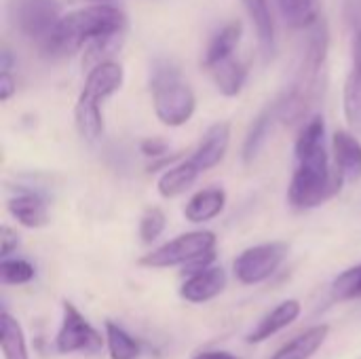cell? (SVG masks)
<instances>
[{"label":"cell","mask_w":361,"mask_h":359,"mask_svg":"<svg viewBox=\"0 0 361 359\" xmlns=\"http://www.w3.org/2000/svg\"><path fill=\"white\" fill-rule=\"evenodd\" d=\"M296 167L288 188V201L294 209H313L338 190L336 176L330 171L326 123L322 116H311L296 140Z\"/></svg>","instance_id":"1"},{"label":"cell","mask_w":361,"mask_h":359,"mask_svg":"<svg viewBox=\"0 0 361 359\" xmlns=\"http://www.w3.org/2000/svg\"><path fill=\"white\" fill-rule=\"evenodd\" d=\"M125 28L127 17L118 6L110 2L85 4L68 15H61L40 53L47 57H68L82 47L87 49L89 44L123 36Z\"/></svg>","instance_id":"2"},{"label":"cell","mask_w":361,"mask_h":359,"mask_svg":"<svg viewBox=\"0 0 361 359\" xmlns=\"http://www.w3.org/2000/svg\"><path fill=\"white\" fill-rule=\"evenodd\" d=\"M328 44H330L328 25L319 19L313 25V32L309 36L307 49H305V55L298 66L292 87L277 102L279 118L283 123L292 125V123L307 118L311 108L317 104L319 93H322V78H324V68H326V57H328Z\"/></svg>","instance_id":"3"},{"label":"cell","mask_w":361,"mask_h":359,"mask_svg":"<svg viewBox=\"0 0 361 359\" xmlns=\"http://www.w3.org/2000/svg\"><path fill=\"white\" fill-rule=\"evenodd\" d=\"M125 80V72L121 63L116 61H102L93 66L87 74L85 87L78 95L76 108H74V121L78 133L95 142L104 133V116H102V102H106L110 95H114Z\"/></svg>","instance_id":"4"},{"label":"cell","mask_w":361,"mask_h":359,"mask_svg":"<svg viewBox=\"0 0 361 359\" xmlns=\"http://www.w3.org/2000/svg\"><path fill=\"white\" fill-rule=\"evenodd\" d=\"M150 91H152V104L154 112L161 123L169 127H180L190 121L197 108V97L188 83L182 80L180 70L167 61L161 59L152 68L150 78Z\"/></svg>","instance_id":"5"},{"label":"cell","mask_w":361,"mask_h":359,"mask_svg":"<svg viewBox=\"0 0 361 359\" xmlns=\"http://www.w3.org/2000/svg\"><path fill=\"white\" fill-rule=\"evenodd\" d=\"M216 256V235L212 231H192L171 239L169 243L152 250L140 258L142 267L150 269H169V267H197L205 269Z\"/></svg>","instance_id":"6"},{"label":"cell","mask_w":361,"mask_h":359,"mask_svg":"<svg viewBox=\"0 0 361 359\" xmlns=\"http://www.w3.org/2000/svg\"><path fill=\"white\" fill-rule=\"evenodd\" d=\"M6 13L15 32L38 49L44 47L61 19L59 6L53 0H11Z\"/></svg>","instance_id":"7"},{"label":"cell","mask_w":361,"mask_h":359,"mask_svg":"<svg viewBox=\"0 0 361 359\" xmlns=\"http://www.w3.org/2000/svg\"><path fill=\"white\" fill-rule=\"evenodd\" d=\"M61 309H63V315H61V328L55 339V349L63 355L97 353L104 345L102 334L85 320V315L72 303L66 300Z\"/></svg>","instance_id":"8"},{"label":"cell","mask_w":361,"mask_h":359,"mask_svg":"<svg viewBox=\"0 0 361 359\" xmlns=\"http://www.w3.org/2000/svg\"><path fill=\"white\" fill-rule=\"evenodd\" d=\"M288 243L283 241H271V243H260L254 248H247L241 252L235 260V275L241 284L254 286L264 279H269L279 264L288 256Z\"/></svg>","instance_id":"9"},{"label":"cell","mask_w":361,"mask_h":359,"mask_svg":"<svg viewBox=\"0 0 361 359\" xmlns=\"http://www.w3.org/2000/svg\"><path fill=\"white\" fill-rule=\"evenodd\" d=\"M334 163H336V184H355L361 180V144L349 131H336L332 138Z\"/></svg>","instance_id":"10"},{"label":"cell","mask_w":361,"mask_h":359,"mask_svg":"<svg viewBox=\"0 0 361 359\" xmlns=\"http://www.w3.org/2000/svg\"><path fill=\"white\" fill-rule=\"evenodd\" d=\"M226 288V273L220 267H205L201 271H195L180 288V294L184 300L201 305L212 298H216Z\"/></svg>","instance_id":"11"},{"label":"cell","mask_w":361,"mask_h":359,"mask_svg":"<svg viewBox=\"0 0 361 359\" xmlns=\"http://www.w3.org/2000/svg\"><path fill=\"white\" fill-rule=\"evenodd\" d=\"M228 144H231V125L228 123H216L207 129V133L203 135L201 144L197 146V150L192 152L190 161L203 171L216 167L226 150H228Z\"/></svg>","instance_id":"12"},{"label":"cell","mask_w":361,"mask_h":359,"mask_svg":"<svg viewBox=\"0 0 361 359\" xmlns=\"http://www.w3.org/2000/svg\"><path fill=\"white\" fill-rule=\"evenodd\" d=\"M8 212L11 216L27 229H40L49 222V209L47 201L38 193L21 190L8 199Z\"/></svg>","instance_id":"13"},{"label":"cell","mask_w":361,"mask_h":359,"mask_svg":"<svg viewBox=\"0 0 361 359\" xmlns=\"http://www.w3.org/2000/svg\"><path fill=\"white\" fill-rule=\"evenodd\" d=\"M300 315V303L298 300H286L281 305H277L271 313H267L262 317V322L252 330V334L247 336V343L252 345H260L264 341H269L271 336H275L277 332H281L283 328L292 326Z\"/></svg>","instance_id":"14"},{"label":"cell","mask_w":361,"mask_h":359,"mask_svg":"<svg viewBox=\"0 0 361 359\" xmlns=\"http://www.w3.org/2000/svg\"><path fill=\"white\" fill-rule=\"evenodd\" d=\"M205 70L209 72L214 85L218 87L220 93L224 95H237L243 85H245V78H247V68L245 63H241L239 59H235L233 55L231 57H224L216 63H209L205 66Z\"/></svg>","instance_id":"15"},{"label":"cell","mask_w":361,"mask_h":359,"mask_svg":"<svg viewBox=\"0 0 361 359\" xmlns=\"http://www.w3.org/2000/svg\"><path fill=\"white\" fill-rule=\"evenodd\" d=\"M224 205H226V195L222 188H205L190 197V201L186 203L184 216L188 222L201 224L220 216Z\"/></svg>","instance_id":"16"},{"label":"cell","mask_w":361,"mask_h":359,"mask_svg":"<svg viewBox=\"0 0 361 359\" xmlns=\"http://www.w3.org/2000/svg\"><path fill=\"white\" fill-rule=\"evenodd\" d=\"M345 114L351 125L361 127V32L353 40V61L345 85Z\"/></svg>","instance_id":"17"},{"label":"cell","mask_w":361,"mask_h":359,"mask_svg":"<svg viewBox=\"0 0 361 359\" xmlns=\"http://www.w3.org/2000/svg\"><path fill=\"white\" fill-rule=\"evenodd\" d=\"M328 334H330V326H326V324L315 326V328L302 332L300 336H296L294 341H290L271 359H311L322 349Z\"/></svg>","instance_id":"18"},{"label":"cell","mask_w":361,"mask_h":359,"mask_svg":"<svg viewBox=\"0 0 361 359\" xmlns=\"http://www.w3.org/2000/svg\"><path fill=\"white\" fill-rule=\"evenodd\" d=\"M201 176V169L190 161V159H186V161H182V163H178V165H173V167H169L161 178H159V193H161V197H165V199H173V197H178V195H182L184 190H188L192 184H195V180Z\"/></svg>","instance_id":"19"},{"label":"cell","mask_w":361,"mask_h":359,"mask_svg":"<svg viewBox=\"0 0 361 359\" xmlns=\"http://www.w3.org/2000/svg\"><path fill=\"white\" fill-rule=\"evenodd\" d=\"M260 40V47L264 51V55H273L275 51V21H273V13H271V4L269 0H241Z\"/></svg>","instance_id":"20"},{"label":"cell","mask_w":361,"mask_h":359,"mask_svg":"<svg viewBox=\"0 0 361 359\" xmlns=\"http://www.w3.org/2000/svg\"><path fill=\"white\" fill-rule=\"evenodd\" d=\"M241 32H243L241 21H228L220 32H216L205 55H203V68L209 63H216L224 57H231L241 40Z\"/></svg>","instance_id":"21"},{"label":"cell","mask_w":361,"mask_h":359,"mask_svg":"<svg viewBox=\"0 0 361 359\" xmlns=\"http://www.w3.org/2000/svg\"><path fill=\"white\" fill-rule=\"evenodd\" d=\"M275 116H279L277 102L273 106H267L256 116V121L252 123V127H250V131L245 135V142H243V161L245 163H252L258 157L260 148L264 146V142H267V138L271 133V125H273V118Z\"/></svg>","instance_id":"22"},{"label":"cell","mask_w":361,"mask_h":359,"mask_svg":"<svg viewBox=\"0 0 361 359\" xmlns=\"http://www.w3.org/2000/svg\"><path fill=\"white\" fill-rule=\"evenodd\" d=\"M279 11L292 28H313L322 19L319 0H277Z\"/></svg>","instance_id":"23"},{"label":"cell","mask_w":361,"mask_h":359,"mask_svg":"<svg viewBox=\"0 0 361 359\" xmlns=\"http://www.w3.org/2000/svg\"><path fill=\"white\" fill-rule=\"evenodd\" d=\"M106 343L110 359H137L140 358V343L125 332L118 324L106 322Z\"/></svg>","instance_id":"24"},{"label":"cell","mask_w":361,"mask_h":359,"mask_svg":"<svg viewBox=\"0 0 361 359\" xmlns=\"http://www.w3.org/2000/svg\"><path fill=\"white\" fill-rule=\"evenodd\" d=\"M4 359H30L25 349V339L17 320H13L6 311H2V332H0Z\"/></svg>","instance_id":"25"},{"label":"cell","mask_w":361,"mask_h":359,"mask_svg":"<svg viewBox=\"0 0 361 359\" xmlns=\"http://www.w3.org/2000/svg\"><path fill=\"white\" fill-rule=\"evenodd\" d=\"M332 296L336 300H355L361 298V264L347 269L332 281Z\"/></svg>","instance_id":"26"},{"label":"cell","mask_w":361,"mask_h":359,"mask_svg":"<svg viewBox=\"0 0 361 359\" xmlns=\"http://www.w3.org/2000/svg\"><path fill=\"white\" fill-rule=\"evenodd\" d=\"M0 277L6 286H23L34 279V267L27 260L15 258H2L0 262Z\"/></svg>","instance_id":"27"},{"label":"cell","mask_w":361,"mask_h":359,"mask_svg":"<svg viewBox=\"0 0 361 359\" xmlns=\"http://www.w3.org/2000/svg\"><path fill=\"white\" fill-rule=\"evenodd\" d=\"M165 229V214L159 207H148L140 220V237L144 243H152Z\"/></svg>","instance_id":"28"},{"label":"cell","mask_w":361,"mask_h":359,"mask_svg":"<svg viewBox=\"0 0 361 359\" xmlns=\"http://www.w3.org/2000/svg\"><path fill=\"white\" fill-rule=\"evenodd\" d=\"M19 245V237L15 231H11L8 226H2V233H0V254L2 258H8V254L13 250H17Z\"/></svg>","instance_id":"29"},{"label":"cell","mask_w":361,"mask_h":359,"mask_svg":"<svg viewBox=\"0 0 361 359\" xmlns=\"http://www.w3.org/2000/svg\"><path fill=\"white\" fill-rule=\"evenodd\" d=\"M167 148H169L167 142H163L159 138H148V140L142 142V152L146 157H163L167 152Z\"/></svg>","instance_id":"30"},{"label":"cell","mask_w":361,"mask_h":359,"mask_svg":"<svg viewBox=\"0 0 361 359\" xmlns=\"http://www.w3.org/2000/svg\"><path fill=\"white\" fill-rule=\"evenodd\" d=\"M13 93H15V78L11 76V70H4L0 72V99L8 102Z\"/></svg>","instance_id":"31"},{"label":"cell","mask_w":361,"mask_h":359,"mask_svg":"<svg viewBox=\"0 0 361 359\" xmlns=\"http://www.w3.org/2000/svg\"><path fill=\"white\" fill-rule=\"evenodd\" d=\"M197 359H237L231 353H224V351H212V353H201Z\"/></svg>","instance_id":"32"}]
</instances>
